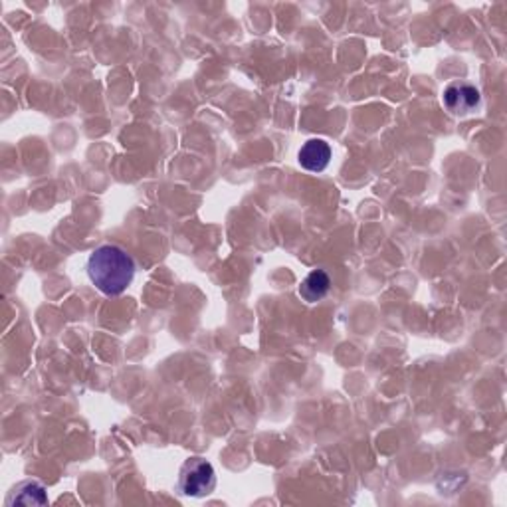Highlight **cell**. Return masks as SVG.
Here are the masks:
<instances>
[{
	"mask_svg": "<svg viewBox=\"0 0 507 507\" xmlns=\"http://www.w3.org/2000/svg\"><path fill=\"white\" fill-rule=\"evenodd\" d=\"M331 290V278L326 270H313L300 286V295L308 303H318Z\"/></svg>",
	"mask_w": 507,
	"mask_h": 507,
	"instance_id": "cell-6",
	"label": "cell"
},
{
	"mask_svg": "<svg viewBox=\"0 0 507 507\" xmlns=\"http://www.w3.org/2000/svg\"><path fill=\"white\" fill-rule=\"evenodd\" d=\"M48 503V494L46 487L40 482H34V479H26L19 486L12 487V492L6 497V505H46Z\"/></svg>",
	"mask_w": 507,
	"mask_h": 507,
	"instance_id": "cell-5",
	"label": "cell"
},
{
	"mask_svg": "<svg viewBox=\"0 0 507 507\" xmlns=\"http://www.w3.org/2000/svg\"><path fill=\"white\" fill-rule=\"evenodd\" d=\"M442 103L454 117H466L482 106V95L476 85L468 82H452L442 93Z\"/></svg>",
	"mask_w": 507,
	"mask_h": 507,
	"instance_id": "cell-3",
	"label": "cell"
},
{
	"mask_svg": "<svg viewBox=\"0 0 507 507\" xmlns=\"http://www.w3.org/2000/svg\"><path fill=\"white\" fill-rule=\"evenodd\" d=\"M297 161L310 173L326 171L331 161V147L327 141H323V139H310V141L300 149V153H297Z\"/></svg>",
	"mask_w": 507,
	"mask_h": 507,
	"instance_id": "cell-4",
	"label": "cell"
},
{
	"mask_svg": "<svg viewBox=\"0 0 507 507\" xmlns=\"http://www.w3.org/2000/svg\"><path fill=\"white\" fill-rule=\"evenodd\" d=\"M216 487V471L205 458H189L179 471V489L189 497H205Z\"/></svg>",
	"mask_w": 507,
	"mask_h": 507,
	"instance_id": "cell-2",
	"label": "cell"
},
{
	"mask_svg": "<svg viewBox=\"0 0 507 507\" xmlns=\"http://www.w3.org/2000/svg\"><path fill=\"white\" fill-rule=\"evenodd\" d=\"M135 260L117 244H103L92 252L87 260V276L90 282L103 295L124 294L135 278Z\"/></svg>",
	"mask_w": 507,
	"mask_h": 507,
	"instance_id": "cell-1",
	"label": "cell"
}]
</instances>
